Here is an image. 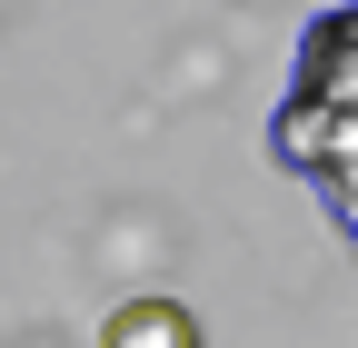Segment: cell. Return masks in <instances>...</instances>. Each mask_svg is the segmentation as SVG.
<instances>
[{
    "label": "cell",
    "mask_w": 358,
    "mask_h": 348,
    "mask_svg": "<svg viewBox=\"0 0 358 348\" xmlns=\"http://www.w3.org/2000/svg\"><path fill=\"white\" fill-rule=\"evenodd\" d=\"M100 348H209V328L179 309V298H120L100 319Z\"/></svg>",
    "instance_id": "2"
},
{
    "label": "cell",
    "mask_w": 358,
    "mask_h": 348,
    "mask_svg": "<svg viewBox=\"0 0 358 348\" xmlns=\"http://www.w3.org/2000/svg\"><path fill=\"white\" fill-rule=\"evenodd\" d=\"M268 150L319 189L329 229L358 249V0H338L299 30L289 90L268 110Z\"/></svg>",
    "instance_id": "1"
}]
</instances>
